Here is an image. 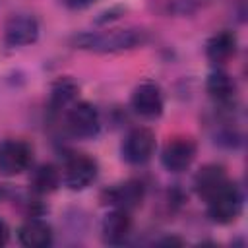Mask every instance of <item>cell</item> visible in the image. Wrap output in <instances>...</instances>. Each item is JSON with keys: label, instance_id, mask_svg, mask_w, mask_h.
<instances>
[{"label": "cell", "instance_id": "obj_3", "mask_svg": "<svg viewBox=\"0 0 248 248\" xmlns=\"http://www.w3.org/2000/svg\"><path fill=\"white\" fill-rule=\"evenodd\" d=\"M66 126L72 132V136L81 140H91L101 130V118L95 105L87 101L74 103L66 112Z\"/></svg>", "mask_w": 248, "mask_h": 248}, {"label": "cell", "instance_id": "obj_11", "mask_svg": "<svg viewBox=\"0 0 248 248\" xmlns=\"http://www.w3.org/2000/svg\"><path fill=\"white\" fill-rule=\"evenodd\" d=\"M130 231H132V217L126 209L114 207L112 211H108L103 217L101 236H103L105 244H110V246L124 244L126 238L130 236Z\"/></svg>", "mask_w": 248, "mask_h": 248}, {"label": "cell", "instance_id": "obj_4", "mask_svg": "<svg viewBox=\"0 0 248 248\" xmlns=\"http://www.w3.org/2000/svg\"><path fill=\"white\" fill-rule=\"evenodd\" d=\"M153 151H155V134L143 126L130 130L122 141V147H120L122 159L130 165L147 163L151 159Z\"/></svg>", "mask_w": 248, "mask_h": 248}, {"label": "cell", "instance_id": "obj_14", "mask_svg": "<svg viewBox=\"0 0 248 248\" xmlns=\"http://www.w3.org/2000/svg\"><path fill=\"white\" fill-rule=\"evenodd\" d=\"M17 236L27 248H46L52 244V227L39 217H31L19 227Z\"/></svg>", "mask_w": 248, "mask_h": 248}, {"label": "cell", "instance_id": "obj_8", "mask_svg": "<svg viewBox=\"0 0 248 248\" xmlns=\"http://www.w3.org/2000/svg\"><path fill=\"white\" fill-rule=\"evenodd\" d=\"M196 157V143L190 138H172L161 151V163L170 172L186 170Z\"/></svg>", "mask_w": 248, "mask_h": 248}, {"label": "cell", "instance_id": "obj_17", "mask_svg": "<svg viewBox=\"0 0 248 248\" xmlns=\"http://www.w3.org/2000/svg\"><path fill=\"white\" fill-rule=\"evenodd\" d=\"M60 178H62L60 170L54 165L45 163V165H39L33 170L29 184H31V190L35 194H50V192H54L58 188Z\"/></svg>", "mask_w": 248, "mask_h": 248}, {"label": "cell", "instance_id": "obj_21", "mask_svg": "<svg viewBox=\"0 0 248 248\" xmlns=\"http://www.w3.org/2000/svg\"><path fill=\"white\" fill-rule=\"evenodd\" d=\"M161 244H182V240H178V238H165V240H161Z\"/></svg>", "mask_w": 248, "mask_h": 248}, {"label": "cell", "instance_id": "obj_7", "mask_svg": "<svg viewBox=\"0 0 248 248\" xmlns=\"http://www.w3.org/2000/svg\"><path fill=\"white\" fill-rule=\"evenodd\" d=\"M39 39V21L31 14H14L4 23V43L8 46H27Z\"/></svg>", "mask_w": 248, "mask_h": 248}, {"label": "cell", "instance_id": "obj_12", "mask_svg": "<svg viewBox=\"0 0 248 248\" xmlns=\"http://www.w3.org/2000/svg\"><path fill=\"white\" fill-rule=\"evenodd\" d=\"M229 182L227 178V170L225 167L217 165V163H209V165H203L196 176H194V188L198 192L200 198L207 200L211 198L215 192H219L225 184Z\"/></svg>", "mask_w": 248, "mask_h": 248}, {"label": "cell", "instance_id": "obj_2", "mask_svg": "<svg viewBox=\"0 0 248 248\" xmlns=\"http://www.w3.org/2000/svg\"><path fill=\"white\" fill-rule=\"evenodd\" d=\"M205 202H207L209 219L219 223V225L232 223L242 211V192L231 180L219 192H215L211 198H207Z\"/></svg>", "mask_w": 248, "mask_h": 248}, {"label": "cell", "instance_id": "obj_5", "mask_svg": "<svg viewBox=\"0 0 248 248\" xmlns=\"http://www.w3.org/2000/svg\"><path fill=\"white\" fill-rule=\"evenodd\" d=\"M33 161V149L23 140H4L0 143V172L6 176L21 174Z\"/></svg>", "mask_w": 248, "mask_h": 248}, {"label": "cell", "instance_id": "obj_19", "mask_svg": "<svg viewBox=\"0 0 248 248\" xmlns=\"http://www.w3.org/2000/svg\"><path fill=\"white\" fill-rule=\"evenodd\" d=\"M66 8H72V10H81V8H87V6H91L93 2H97V0H60Z\"/></svg>", "mask_w": 248, "mask_h": 248}, {"label": "cell", "instance_id": "obj_13", "mask_svg": "<svg viewBox=\"0 0 248 248\" xmlns=\"http://www.w3.org/2000/svg\"><path fill=\"white\" fill-rule=\"evenodd\" d=\"M205 89L209 93V97L219 105V107H231L236 99V83L234 79L223 72V70H213L209 76H207V81H205Z\"/></svg>", "mask_w": 248, "mask_h": 248}, {"label": "cell", "instance_id": "obj_16", "mask_svg": "<svg viewBox=\"0 0 248 248\" xmlns=\"http://www.w3.org/2000/svg\"><path fill=\"white\" fill-rule=\"evenodd\" d=\"M209 0H149V8L165 17H178V16H190L203 8Z\"/></svg>", "mask_w": 248, "mask_h": 248}, {"label": "cell", "instance_id": "obj_10", "mask_svg": "<svg viewBox=\"0 0 248 248\" xmlns=\"http://www.w3.org/2000/svg\"><path fill=\"white\" fill-rule=\"evenodd\" d=\"M143 196H145V186L140 180H126L105 190L103 202L112 207L130 211L143 202Z\"/></svg>", "mask_w": 248, "mask_h": 248}, {"label": "cell", "instance_id": "obj_15", "mask_svg": "<svg viewBox=\"0 0 248 248\" xmlns=\"http://www.w3.org/2000/svg\"><path fill=\"white\" fill-rule=\"evenodd\" d=\"M236 52V35L232 31H219L215 35H211L205 43V56L211 64L219 66L225 64L231 56H234Z\"/></svg>", "mask_w": 248, "mask_h": 248}, {"label": "cell", "instance_id": "obj_20", "mask_svg": "<svg viewBox=\"0 0 248 248\" xmlns=\"http://www.w3.org/2000/svg\"><path fill=\"white\" fill-rule=\"evenodd\" d=\"M8 238H10V229H8L6 221L0 219V246H4L8 242Z\"/></svg>", "mask_w": 248, "mask_h": 248}, {"label": "cell", "instance_id": "obj_1", "mask_svg": "<svg viewBox=\"0 0 248 248\" xmlns=\"http://www.w3.org/2000/svg\"><path fill=\"white\" fill-rule=\"evenodd\" d=\"M147 41V33L140 27H118L108 31H93V33H79L74 37V45L83 50L99 52V54H112L132 50L141 46Z\"/></svg>", "mask_w": 248, "mask_h": 248}, {"label": "cell", "instance_id": "obj_6", "mask_svg": "<svg viewBox=\"0 0 248 248\" xmlns=\"http://www.w3.org/2000/svg\"><path fill=\"white\" fill-rule=\"evenodd\" d=\"M97 176V161L89 155L76 153L66 159L62 180L70 190H83L87 188Z\"/></svg>", "mask_w": 248, "mask_h": 248}, {"label": "cell", "instance_id": "obj_9", "mask_svg": "<svg viewBox=\"0 0 248 248\" xmlns=\"http://www.w3.org/2000/svg\"><path fill=\"white\" fill-rule=\"evenodd\" d=\"M132 108L141 118H157L163 112V93L157 83L143 81L132 93Z\"/></svg>", "mask_w": 248, "mask_h": 248}, {"label": "cell", "instance_id": "obj_18", "mask_svg": "<svg viewBox=\"0 0 248 248\" xmlns=\"http://www.w3.org/2000/svg\"><path fill=\"white\" fill-rule=\"evenodd\" d=\"M76 95H78V83L70 78H62L50 89V105L52 108H62L70 105L76 99Z\"/></svg>", "mask_w": 248, "mask_h": 248}]
</instances>
